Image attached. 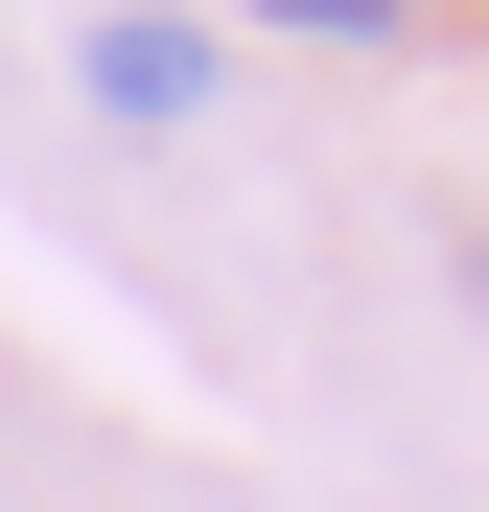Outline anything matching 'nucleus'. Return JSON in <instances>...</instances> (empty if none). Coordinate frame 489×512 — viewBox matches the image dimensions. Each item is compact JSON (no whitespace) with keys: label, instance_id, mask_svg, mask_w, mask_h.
Here are the masks:
<instances>
[{"label":"nucleus","instance_id":"obj_1","mask_svg":"<svg viewBox=\"0 0 489 512\" xmlns=\"http://www.w3.org/2000/svg\"><path fill=\"white\" fill-rule=\"evenodd\" d=\"M94 94H117V117H210V47H187V24H94Z\"/></svg>","mask_w":489,"mask_h":512},{"label":"nucleus","instance_id":"obj_2","mask_svg":"<svg viewBox=\"0 0 489 512\" xmlns=\"http://www.w3.org/2000/svg\"><path fill=\"white\" fill-rule=\"evenodd\" d=\"M280 24H326V47H396V0H280Z\"/></svg>","mask_w":489,"mask_h":512},{"label":"nucleus","instance_id":"obj_3","mask_svg":"<svg viewBox=\"0 0 489 512\" xmlns=\"http://www.w3.org/2000/svg\"><path fill=\"white\" fill-rule=\"evenodd\" d=\"M466 303H489V233H466Z\"/></svg>","mask_w":489,"mask_h":512}]
</instances>
